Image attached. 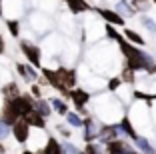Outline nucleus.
<instances>
[{
    "instance_id": "1",
    "label": "nucleus",
    "mask_w": 156,
    "mask_h": 154,
    "mask_svg": "<svg viewBox=\"0 0 156 154\" xmlns=\"http://www.w3.org/2000/svg\"><path fill=\"white\" fill-rule=\"evenodd\" d=\"M20 52L26 56V60H28L30 66H34V68H40L42 66V48H40V46H36L34 42L22 38V40H20Z\"/></svg>"
},
{
    "instance_id": "2",
    "label": "nucleus",
    "mask_w": 156,
    "mask_h": 154,
    "mask_svg": "<svg viewBox=\"0 0 156 154\" xmlns=\"http://www.w3.org/2000/svg\"><path fill=\"white\" fill-rule=\"evenodd\" d=\"M10 102H12L14 110L18 112L20 118H26L30 112H34V110H36V100H34L32 94H20L18 98L10 100Z\"/></svg>"
},
{
    "instance_id": "3",
    "label": "nucleus",
    "mask_w": 156,
    "mask_h": 154,
    "mask_svg": "<svg viewBox=\"0 0 156 154\" xmlns=\"http://www.w3.org/2000/svg\"><path fill=\"white\" fill-rule=\"evenodd\" d=\"M106 154H138L136 146H130V142L122 140V138H116V140H110L104 144Z\"/></svg>"
},
{
    "instance_id": "4",
    "label": "nucleus",
    "mask_w": 156,
    "mask_h": 154,
    "mask_svg": "<svg viewBox=\"0 0 156 154\" xmlns=\"http://www.w3.org/2000/svg\"><path fill=\"white\" fill-rule=\"evenodd\" d=\"M30 124L24 120V118H20L18 122L12 126V136L14 140L18 142V144H28V140H30Z\"/></svg>"
},
{
    "instance_id": "5",
    "label": "nucleus",
    "mask_w": 156,
    "mask_h": 154,
    "mask_svg": "<svg viewBox=\"0 0 156 154\" xmlns=\"http://www.w3.org/2000/svg\"><path fill=\"white\" fill-rule=\"evenodd\" d=\"M56 72H58L60 80L64 84L68 90H74L76 88V82H78V72L74 68H68V66H58L56 68Z\"/></svg>"
},
{
    "instance_id": "6",
    "label": "nucleus",
    "mask_w": 156,
    "mask_h": 154,
    "mask_svg": "<svg viewBox=\"0 0 156 154\" xmlns=\"http://www.w3.org/2000/svg\"><path fill=\"white\" fill-rule=\"evenodd\" d=\"M90 98H92V94L88 90H84V88H74V90H70V100H72V104L76 106V112L86 108Z\"/></svg>"
},
{
    "instance_id": "7",
    "label": "nucleus",
    "mask_w": 156,
    "mask_h": 154,
    "mask_svg": "<svg viewBox=\"0 0 156 154\" xmlns=\"http://www.w3.org/2000/svg\"><path fill=\"white\" fill-rule=\"evenodd\" d=\"M0 118H2L6 124H10V126H14V124L20 120L18 112L14 110V106H12L10 100H4V102H2V106H0Z\"/></svg>"
},
{
    "instance_id": "8",
    "label": "nucleus",
    "mask_w": 156,
    "mask_h": 154,
    "mask_svg": "<svg viewBox=\"0 0 156 154\" xmlns=\"http://www.w3.org/2000/svg\"><path fill=\"white\" fill-rule=\"evenodd\" d=\"M118 136H120L118 124H102L100 134H98V142H100V144H106V142H110V140H116Z\"/></svg>"
},
{
    "instance_id": "9",
    "label": "nucleus",
    "mask_w": 156,
    "mask_h": 154,
    "mask_svg": "<svg viewBox=\"0 0 156 154\" xmlns=\"http://www.w3.org/2000/svg\"><path fill=\"white\" fill-rule=\"evenodd\" d=\"M96 12L100 14V18L106 20V24H112V26H124V16L118 14L116 10L110 8H96Z\"/></svg>"
},
{
    "instance_id": "10",
    "label": "nucleus",
    "mask_w": 156,
    "mask_h": 154,
    "mask_svg": "<svg viewBox=\"0 0 156 154\" xmlns=\"http://www.w3.org/2000/svg\"><path fill=\"white\" fill-rule=\"evenodd\" d=\"M118 130H120V134H122V136H126V138H130V140H136V138H138V132H136V128H134L132 120H130L128 116L120 118Z\"/></svg>"
},
{
    "instance_id": "11",
    "label": "nucleus",
    "mask_w": 156,
    "mask_h": 154,
    "mask_svg": "<svg viewBox=\"0 0 156 154\" xmlns=\"http://www.w3.org/2000/svg\"><path fill=\"white\" fill-rule=\"evenodd\" d=\"M36 152L38 154H64V150H62V142H58L54 136H48L44 146L40 150H36Z\"/></svg>"
},
{
    "instance_id": "12",
    "label": "nucleus",
    "mask_w": 156,
    "mask_h": 154,
    "mask_svg": "<svg viewBox=\"0 0 156 154\" xmlns=\"http://www.w3.org/2000/svg\"><path fill=\"white\" fill-rule=\"evenodd\" d=\"M0 94H2V100H14V98H18L22 92H20V86H18V82H6L4 86H2V90H0Z\"/></svg>"
},
{
    "instance_id": "13",
    "label": "nucleus",
    "mask_w": 156,
    "mask_h": 154,
    "mask_svg": "<svg viewBox=\"0 0 156 154\" xmlns=\"http://www.w3.org/2000/svg\"><path fill=\"white\" fill-rule=\"evenodd\" d=\"M24 120H26V122L30 124L32 128H36V130H44V128H46V118L42 116L40 112H36V110H34V112H30L26 118H24Z\"/></svg>"
},
{
    "instance_id": "14",
    "label": "nucleus",
    "mask_w": 156,
    "mask_h": 154,
    "mask_svg": "<svg viewBox=\"0 0 156 154\" xmlns=\"http://www.w3.org/2000/svg\"><path fill=\"white\" fill-rule=\"evenodd\" d=\"M66 4H68V10L72 14H82V12H88L92 8L86 0H66Z\"/></svg>"
},
{
    "instance_id": "15",
    "label": "nucleus",
    "mask_w": 156,
    "mask_h": 154,
    "mask_svg": "<svg viewBox=\"0 0 156 154\" xmlns=\"http://www.w3.org/2000/svg\"><path fill=\"white\" fill-rule=\"evenodd\" d=\"M122 34H124V38H126L128 42H132L134 46H144V44H146V42H144V38L140 36L138 32H134L132 28H124Z\"/></svg>"
},
{
    "instance_id": "16",
    "label": "nucleus",
    "mask_w": 156,
    "mask_h": 154,
    "mask_svg": "<svg viewBox=\"0 0 156 154\" xmlns=\"http://www.w3.org/2000/svg\"><path fill=\"white\" fill-rule=\"evenodd\" d=\"M134 146L138 148V152L154 154V146H152V144H150V140H148V138H144V136H138L136 140H134Z\"/></svg>"
},
{
    "instance_id": "17",
    "label": "nucleus",
    "mask_w": 156,
    "mask_h": 154,
    "mask_svg": "<svg viewBox=\"0 0 156 154\" xmlns=\"http://www.w3.org/2000/svg\"><path fill=\"white\" fill-rule=\"evenodd\" d=\"M50 104H52V110H54L56 114H60V116H66V114L70 112L68 104H66L62 98H56V96H54V98H50Z\"/></svg>"
},
{
    "instance_id": "18",
    "label": "nucleus",
    "mask_w": 156,
    "mask_h": 154,
    "mask_svg": "<svg viewBox=\"0 0 156 154\" xmlns=\"http://www.w3.org/2000/svg\"><path fill=\"white\" fill-rule=\"evenodd\" d=\"M64 118H66V122H68V126H72V128H82L84 126V118L78 112H72V110H70Z\"/></svg>"
},
{
    "instance_id": "19",
    "label": "nucleus",
    "mask_w": 156,
    "mask_h": 154,
    "mask_svg": "<svg viewBox=\"0 0 156 154\" xmlns=\"http://www.w3.org/2000/svg\"><path fill=\"white\" fill-rule=\"evenodd\" d=\"M36 112H40L44 118L50 116V114H52V104H50V100H46V98L36 100Z\"/></svg>"
},
{
    "instance_id": "20",
    "label": "nucleus",
    "mask_w": 156,
    "mask_h": 154,
    "mask_svg": "<svg viewBox=\"0 0 156 154\" xmlns=\"http://www.w3.org/2000/svg\"><path fill=\"white\" fill-rule=\"evenodd\" d=\"M116 12L122 14V16H134V14H136V10H134L132 4H128L126 0H120L118 4H116Z\"/></svg>"
},
{
    "instance_id": "21",
    "label": "nucleus",
    "mask_w": 156,
    "mask_h": 154,
    "mask_svg": "<svg viewBox=\"0 0 156 154\" xmlns=\"http://www.w3.org/2000/svg\"><path fill=\"white\" fill-rule=\"evenodd\" d=\"M120 78H122V82H124V84H134V80H136V70H132L130 66H126V64H124Z\"/></svg>"
},
{
    "instance_id": "22",
    "label": "nucleus",
    "mask_w": 156,
    "mask_h": 154,
    "mask_svg": "<svg viewBox=\"0 0 156 154\" xmlns=\"http://www.w3.org/2000/svg\"><path fill=\"white\" fill-rule=\"evenodd\" d=\"M6 26H8L10 36H14V38L20 36V20L18 18H8L6 20Z\"/></svg>"
},
{
    "instance_id": "23",
    "label": "nucleus",
    "mask_w": 156,
    "mask_h": 154,
    "mask_svg": "<svg viewBox=\"0 0 156 154\" xmlns=\"http://www.w3.org/2000/svg\"><path fill=\"white\" fill-rule=\"evenodd\" d=\"M16 72L20 74V78L22 80H26V82H34L32 80V76H30V66H26V64H16Z\"/></svg>"
},
{
    "instance_id": "24",
    "label": "nucleus",
    "mask_w": 156,
    "mask_h": 154,
    "mask_svg": "<svg viewBox=\"0 0 156 154\" xmlns=\"http://www.w3.org/2000/svg\"><path fill=\"white\" fill-rule=\"evenodd\" d=\"M140 22H142V26L146 28L150 34H154V36H156V22H154V20L148 18V16H140Z\"/></svg>"
},
{
    "instance_id": "25",
    "label": "nucleus",
    "mask_w": 156,
    "mask_h": 154,
    "mask_svg": "<svg viewBox=\"0 0 156 154\" xmlns=\"http://www.w3.org/2000/svg\"><path fill=\"white\" fill-rule=\"evenodd\" d=\"M10 134H12V126H10V124H6L4 120L0 118V140L4 142V140L8 138Z\"/></svg>"
},
{
    "instance_id": "26",
    "label": "nucleus",
    "mask_w": 156,
    "mask_h": 154,
    "mask_svg": "<svg viewBox=\"0 0 156 154\" xmlns=\"http://www.w3.org/2000/svg\"><path fill=\"white\" fill-rule=\"evenodd\" d=\"M150 2L152 0H132V8L136 10V12L138 10H140V12H146L148 6H150Z\"/></svg>"
},
{
    "instance_id": "27",
    "label": "nucleus",
    "mask_w": 156,
    "mask_h": 154,
    "mask_svg": "<svg viewBox=\"0 0 156 154\" xmlns=\"http://www.w3.org/2000/svg\"><path fill=\"white\" fill-rule=\"evenodd\" d=\"M124 82H122V78L120 76H114V78H110V80H108V90L110 92H118V88L122 86Z\"/></svg>"
},
{
    "instance_id": "28",
    "label": "nucleus",
    "mask_w": 156,
    "mask_h": 154,
    "mask_svg": "<svg viewBox=\"0 0 156 154\" xmlns=\"http://www.w3.org/2000/svg\"><path fill=\"white\" fill-rule=\"evenodd\" d=\"M62 150H64V154H82V150L76 148V146L72 144V142H62Z\"/></svg>"
},
{
    "instance_id": "29",
    "label": "nucleus",
    "mask_w": 156,
    "mask_h": 154,
    "mask_svg": "<svg viewBox=\"0 0 156 154\" xmlns=\"http://www.w3.org/2000/svg\"><path fill=\"white\" fill-rule=\"evenodd\" d=\"M30 94L34 96V100H40L42 96H44V94H42V86H40V84H38V82H36V84H32V86H30Z\"/></svg>"
},
{
    "instance_id": "30",
    "label": "nucleus",
    "mask_w": 156,
    "mask_h": 154,
    "mask_svg": "<svg viewBox=\"0 0 156 154\" xmlns=\"http://www.w3.org/2000/svg\"><path fill=\"white\" fill-rule=\"evenodd\" d=\"M56 130H58V132H60V134L64 136L66 140H68L70 136H72V132H70V128H64V124H56Z\"/></svg>"
},
{
    "instance_id": "31",
    "label": "nucleus",
    "mask_w": 156,
    "mask_h": 154,
    "mask_svg": "<svg viewBox=\"0 0 156 154\" xmlns=\"http://www.w3.org/2000/svg\"><path fill=\"white\" fill-rule=\"evenodd\" d=\"M4 152H6V146L2 144V140H0V154H4Z\"/></svg>"
},
{
    "instance_id": "32",
    "label": "nucleus",
    "mask_w": 156,
    "mask_h": 154,
    "mask_svg": "<svg viewBox=\"0 0 156 154\" xmlns=\"http://www.w3.org/2000/svg\"><path fill=\"white\" fill-rule=\"evenodd\" d=\"M22 154H38V152H34V150H24Z\"/></svg>"
},
{
    "instance_id": "33",
    "label": "nucleus",
    "mask_w": 156,
    "mask_h": 154,
    "mask_svg": "<svg viewBox=\"0 0 156 154\" xmlns=\"http://www.w3.org/2000/svg\"><path fill=\"white\" fill-rule=\"evenodd\" d=\"M2 44H4V42H2V36H0V48H4V46H2Z\"/></svg>"
},
{
    "instance_id": "34",
    "label": "nucleus",
    "mask_w": 156,
    "mask_h": 154,
    "mask_svg": "<svg viewBox=\"0 0 156 154\" xmlns=\"http://www.w3.org/2000/svg\"><path fill=\"white\" fill-rule=\"evenodd\" d=\"M2 52H4V48H0V54H2Z\"/></svg>"
},
{
    "instance_id": "35",
    "label": "nucleus",
    "mask_w": 156,
    "mask_h": 154,
    "mask_svg": "<svg viewBox=\"0 0 156 154\" xmlns=\"http://www.w3.org/2000/svg\"><path fill=\"white\" fill-rule=\"evenodd\" d=\"M152 2H154V4H156V0H152Z\"/></svg>"
},
{
    "instance_id": "36",
    "label": "nucleus",
    "mask_w": 156,
    "mask_h": 154,
    "mask_svg": "<svg viewBox=\"0 0 156 154\" xmlns=\"http://www.w3.org/2000/svg\"><path fill=\"white\" fill-rule=\"evenodd\" d=\"M64 2H66V0H64Z\"/></svg>"
}]
</instances>
